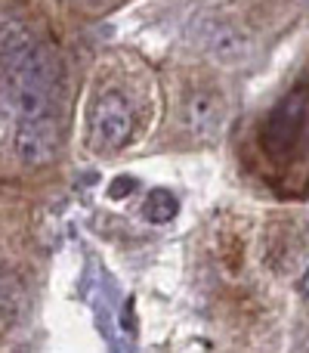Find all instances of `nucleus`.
Returning a JSON list of instances; mask_svg holds the SVG:
<instances>
[{"instance_id":"f257e3e1","label":"nucleus","mask_w":309,"mask_h":353,"mask_svg":"<svg viewBox=\"0 0 309 353\" xmlns=\"http://www.w3.org/2000/svg\"><path fill=\"white\" fill-rule=\"evenodd\" d=\"M59 65L43 43L12 34L0 43V105L16 121L56 115Z\"/></svg>"},{"instance_id":"f03ea898","label":"nucleus","mask_w":309,"mask_h":353,"mask_svg":"<svg viewBox=\"0 0 309 353\" xmlns=\"http://www.w3.org/2000/svg\"><path fill=\"white\" fill-rule=\"evenodd\" d=\"M136 128V112L127 93L105 90L96 103L90 105V121H87V143L93 152H118L127 146Z\"/></svg>"},{"instance_id":"1a4fd4ad","label":"nucleus","mask_w":309,"mask_h":353,"mask_svg":"<svg viewBox=\"0 0 309 353\" xmlns=\"http://www.w3.org/2000/svg\"><path fill=\"white\" fill-rule=\"evenodd\" d=\"M300 285H303V294H306V298H309V270H306V273H303V282H300Z\"/></svg>"},{"instance_id":"39448f33","label":"nucleus","mask_w":309,"mask_h":353,"mask_svg":"<svg viewBox=\"0 0 309 353\" xmlns=\"http://www.w3.org/2000/svg\"><path fill=\"white\" fill-rule=\"evenodd\" d=\"M204 50L213 56L217 62H226V65H235V62L248 59L251 53V41L232 25H217L211 34L204 37Z\"/></svg>"},{"instance_id":"6e6552de","label":"nucleus","mask_w":309,"mask_h":353,"mask_svg":"<svg viewBox=\"0 0 309 353\" xmlns=\"http://www.w3.org/2000/svg\"><path fill=\"white\" fill-rule=\"evenodd\" d=\"M3 301H6V288H3V273H0V310H3Z\"/></svg>"},{"instance_id":"7ed1b4c3","label":"nucleus","mask_w":309,"mask_h":353,"mask_svg":"<svg viewBox=\"0 0 309 353\" xmlns=\"http://www.w3.org/2000/svg\"><path fill=\"white\" fill-rule=\"evenodd\" d=\"M62 143V121L59 112L56 115L28 118V121H16V152L28 168H41L53 161Z\"/></svg>"},{"instance_id":"0eeeda50","label":"nucleus","mask_w":309,"mask_h":353,"mask_svg":"<svg viewBox=\"0 0 309 353\" xmlns=\"http://www.w3.org/2000/svg\"><path fill=\"white\" fill-rule=\"evenodd\" d=\"M121 189L127 192V189H136V180L134 176H127V180H115L111 183V199H121Z\"/></svg>"},{"instance_id":"423d86ee","label":"nucleus","mask_w":309,"mask_h":353,"mask_svg":"<svg viewBox=\"0 0 309 353\" xmlns=\"http://www.w3.org/2000/svg\"><path fill=\"white\" fill-rule=\"evenodd\" d=\"M176 211H180V201H176V195L167 192V189H155V192H149L146 201H142V217L155 226L170 223V220L176 217Z\"/></svg>"},{"instance_id":"20e7f679","label":"nucleus","mask_w":309,"mask_h":353,"mask_svg":"<svg viewBox=\"0 0 309 353\" xmlns=\"http://www.w3.org/2000/svg\"><path fill=\"white\" fill-rule=\"evenodd\" d=\"M223 115H226L223 93L213 90V87H198L182 103V121L198 140H213L223 130Z\"/></svg>"}]
</instances>
